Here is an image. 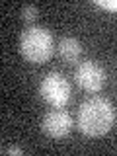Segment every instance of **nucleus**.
<instances>
[{
    "instance_id": "obj_6",
    "label": "nucleus",
    "mask_w": 117,
    "mask_h": 156,
    "mask_svg": "<svg viewBox=\"0 0 117 156\" xmlns=\"http://www.w3.org/2000/svg\"><path fill=\"white\" fill-rule=\"evenodd\" d=\"M57 53L65 62H76L78 58H80V55H82V45H80V41H78L76 37L66 35V37H62L61 41H58Z\"/></svg>"
},
{
    "instance_id": "obj_4",
    "label": "nucleus",
    "mask_w": 117,
    "mask_h": 156,
    "mask_svg": "<svg viewBox=\"0 0 117 156\" xmlns=\"http://www.w3.org/2000/svg\"><path fill=\"white\" fill-rule=\"evenodd\" d=\"M74 78H76V84L82 90L90 92V94H96L105 86V70L96 61H82L76 66Z\"/></svg>"
},
{
    "instance_id": "obj_2",
    "label": "nucleus",
    "mask_w": 117,
    "mask_h": 156,
    "mask_svg": "<svg viewBox=\"0 0 117 156\" xmlns=\"http://www.w3.org/2000/svg\"><path fill=\"white\" fill-rule=\"evenodd\" d=\"M55 51V41L47 27L41 26H29L23 29L20 35V53L31 65H41L47 62L53 57Z\"/></svg>"
},
{
    "instance_id": "obj_9",
    "label": "nucleus",
    "mask_w": 117,
    "mask_h": 156,
    "mask_svg": "<svg viewBox=\"0 0 117 156\" xmlns=\"http://www.w3.org/2000/svg\"><path fill=\"white\" fill-rule=\"evenodd\" d=\"M4 152L6 154H23L22 148H4Z\"/></svg>"
},
{
    "instance_id": "obj_5",
    "label": "nucleus",
    "mask_w": 117,
    "mask_h": 156,
    "mask_svg": "<svg viewBox=\"0 0 117 156\" xmlns=\"http://www.w3.org/2000/svg\"><path fill=\"white\" fill-rule=\"evenodd\" d=\"M72 117L68 111L62 107H53L51 111H47L43 115L41 129L51 136V139H65V136L72 131Z\"/></svg>"
},
{
    "instance_id": "obj_7",
    "label": "nucleus",
    "mask_w": 117,
    "mask_h": 156,
    "mask_svg": "<svg viewBox=\"0 0 117 156\" xmlns=\"http://www.w3.org/2000/svg\"><path fill=\"white\" fill-rule=\"evenodd\" d=\"M37 8L35 6H23L22 8V20L23 22H33V20L37 18Z\"/></svg>"
},
{
    "instance_id": "obj_1",
    "label": "nucleus",
    "mask_w": 117,
    "mask_h": 156,
    "mask_svg": "<svg viewBox=\"0 0 117 156\" xmlns=\"http://www.w3.org/2000/svg\"><path fill=\"white\" fill-rule=\"evenodd\" d=\"M115 107L107 98L94 96L78 109L76 125L86 136H101L115 125Z\"/></svg>"
},
{
    "instance_id": "obj_8",
    "label": "nucleus",
    "mask_w": 117,
    "mask_h": 156,
    "mask_svg": "<svg viewBox=\"0 0 117 156\" xmlns=\"http://www.w3.org/2000/svg\"><path fill=\"white\" fill-rule=\"evenodd\" d=\"M98 6L109 10V12H117V0H98Z\"/></svg>"
},
{
    "instance_id": "obj_3",
    "label": "nucleus",
    "mask_w": 117,
    "mask_h": 156,
    "mask_svg": "<svg viewBox=\"0 0 117 156\" xmlns=\"http://www.w3.org/2000/svg\"><path fill=\"white\" fill-rule=\"evenodd\" d=\"M39 94L51 107H65L70 101V82L61 72H47L39 82Z\"/></svg>"
}]
</instances>
